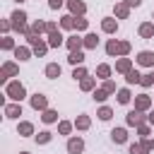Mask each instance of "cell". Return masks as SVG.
I'll return each mask as SVG.
<instances>
[{
	"label": "cell",
	"instance_id": "cell-34",
	"mask_svg": "<svg viewBox=\"0 0 154 154\" xmlns=\"http://www.w3.org/2000/svg\"><path fill=\"white\" fill-rule=\"evenodd\" d=\"M63 5V0H51V7H60Z\"/></svg>",
	"mask_w": 154,
	"mask_h": 154
},
{
	"label": "cell",
	"instance_id": "cell-24",
	"mask_svg": "<svg viewBox=\"0 0 154 154\" xmlns=\"http://www.w3.org/2000/svg\"><path fill=\"white\" fill-rule=\"evenodd\" d=\"M87 46H96V36H94V34L87 36Z\"/></svg>",
	"mask_w": 154,
	"mask_h": 154
},
{
	"label": "cell",
	"instance_id": "cell-32",
	"mask_svg": "<svg viewBox=\"0 0 154 154\" xmlns=\"http://www.w3.org/2000/svg\"><path fill=\"white\" fill-rule=\"evenodd\" d=\"M94 96H96V99H99V101H103V99H106V91H96V94H94Z\"/></svg>",
	"mask_w": 154,
	"mask_h": 154
},
{
	"label": "cell",
	"instance_id": "cell-36",
	"mask_svg": "<svg viewBox=\"0 0 154 154\" xmlns=\"http://www.w3.org/2000/svg\"><path fill=\"white\" fill-rule=\"evenodd\" d=\"M149 120H152V123H154V113H152V116H149Z\"/></svg>",
	"mask_w": 154,
	"mask_h": 154
},
{
	"label": "cell",
	"instance_id": "cell-5",
	"mask_svg": "<svg viewBox=\"0 0 154 154\" xmlns=\"http://www.w3.org/2000/svg\"><path fill=\"white\" fill-rule=\"evenodd\" d=\"M67 149H70L72 154L82 152V140H70V142H67Z\"/></svg>",
	"mask_w": 154,
	"mask_h": 154
},
{
	"label": "cell",
	"instance_id": "cell-10",
	"mask_svg": "<svg viewBox=\"0 0 154 154\" xmlns=\"http://www.w3.org/2000/svg\"><path fill=\"white\" fill-rule=\"evenodd\" d=\"M70 7H72V12H84V5L79 0H70Z\"/></svg>",
	"mask_w": 154,
	"mask_h": 154
},
{
	"label": "cell",
	"instance_id": "cell-18",
	"mask_svg": "<svg viewBox=\"0 0 154 154\" xmlns=\"http://www.w3.org/2000/svg\"><path fill=\"white\" fill-rule=\"evenodd\" d=\"M128 82H130V84H132V82H140V75H137L135 70H132V72H128Z\"/></svg>",
	"mask_w": 154,
	"mask_h": 154
},
{
	"label": "cell",
	"instance_id": "cell-19",
	"mask_svg": "<svg viewBox=\"0 0 154 154\" xmlns=\"http://www.w3.org/2000/svg\"><path fill=\"white\" fill-rule=\"evenodd\" d=\"M99 116H101L103 120H108V118H111V108H101V111H99Z\"/></svg>",
	"mask_w": 154,
	"mask_h": 154
},
{
	"label": "cell",
	"instance_id": "cell-29",
	"mask_svg": "<svg viewBox=\"0 0 154 154\" xmlns=\"http://www.w3.org/2000/svg\"><path fill=\"white\" fill-rule=\"evenodd\" d=\"M77 125H79V128H87V125H89V120H87V118H79V120H77Z\"/></svg>",
	"mask_w": 154,
	"mask_h": 154
},
{
	"label": "cell",
	"instance_id": "cell-35",
	"mask_svg": "<svg viewBox=\"0 0 154 154\" xmlns=\"http://www.w3.org/2000/svg\"><path fill=\"white\" fill-rule=\"evenodd\" d=\"M142 0H128V5H140Z\"/></svg>",
	"mask_w": 154,
	"mask_h": 154
},
{
	"label": "cell",
	"instance_id": "cell-16",
	"mask_svg": "<svg viewBox=\"0 0 154 154\" xmlns=\"http://www.w3.org/2000/svg\"><path fill=\"white\" fill-rule=\"evenodd\" d=\"M147 106H149V99L147 96H140L137 99V108H147Z\"/></svg>",
	"mask_w": 154,
	"mask_h": 154
},
{
	"label": "cell",
	"instance_id": "cell-7",
	"mask_svg": "<svg viewBox=\"0 0 154 154\" xmlns=\"http://www.w3.org/2000/svg\"><path fill=\"white\" fill-rule=\"evenodd\" d=\"M31 103H34V108H43V106H46V99H43L41 94H36V96L31 99Z\"/></svg>",
	"mask_w": 154,
	"mask_h": 154
},
{
	"label": "cell",
	"instance_id": "cell-12",
	"mask_svg": "<svg viewBox=\"0 0 154 154\" xmlns=\"http://www.w3.org/2000/svg\"><path fill=\"white\" fill-rule=\"evenodd\" d=\"M5 113H7L10 118H14V116H19V106H7V108H5Z\"/></svg>",
	"mask_w": 154,
	"mask_h": 154
},
{
	"label": "cell",
	"instance_id": "cell-28",
	"mask_svg": "<svg viewBox=\"0 0 154 154\" xmlns=\"http://www.w3.org/2000/svg\"><path fill=\"white\" fill-rule=\"evenodd\" d=\"M99 75H101V77H106V75H108V67H106V65H101V67H99Z\"/></svg>",
	"mask_w": 154,
	"mask_h": 154
},
{
	"label": "cell",
	"instance_id": "cell-25",
	"mask_svg": "<svg viewBox=\"0 0 154 154\" xmlns=\"http://www.w3.org/2000/svg\"><path fill=\"white\" fill-rule=\"evenodd\" d=\"M63 26H75V22H72V17H65V19H63Z\"/></svg>",
	"mask_w": 154,
	"mask_h": 154
},
{
	"label": "cell",
	"instance_id": "cell-33",
	"mask_svg": "<svg viewBox=\"0 0 154 154\" xmlns=\"http://www.w3.org/2000/svg\"><path fill=\"white\" fill-rule=\"evenodd\" d=\"M38 142H48V132H41L38 135Z\"/></svg>",
	"mask_w": 154,
	"mask_h": 154
},
{
	"label": "cell",
	"instance_id": "cell-22",
	"mask_svg": "<svg viewBox=\"0 0 154 154\" xmlns=\"http://www.w3.org/2000/svg\"><path fill=\"white\" fill-rule=\"evenodd\" d=\"M103 29H106V31H113V29H116V24H113L111 19H106V22H103Z\"/></svg>",
	"mask_w": 154,
	"mask_h": 154
},
{
	"label": "cell",
	"instance_id": "cell-20",
	"mask_svg": "<svg viewBox=\"0 0 154 154\" xmlns=\"http://www.w3.org/2000/svg\"><path fill=\"white\" fill-rule=\"evenodd\" d=\"M128 123H132V125H135V123H140V116H137V113L132 111V113L128 116Z\"/></svg>",
	"mask_w": 154,
	"mask_h": 154
},
{
	"label": "cell",
	"instance_id": "cell-13",
	"mask_svg": "<svg viewBox=\"0 0 154 154\" xmlns=\"http://www.w3.org/2000/svg\"><path fill=\"white\" fill-rule=\"evenodd\" d=\"M14 70H17L14 65H5V67H2V79H5L7 75H14Z\"/></svg>",
	"mask_w": 154,
	"mask_h": 154
},
{
	"label": "cell",
	"instance_id": "cell-26",
	"mask_svg": "<svg viewBox=\"0 0 154 154\" xmlns=\"http://www.w3.org/2000/svg\"><path fill=\"white\" fill-rule=\"evenodd\" d=\"M29 53H26V48H17V58H26Z\"/></svg>",
	"mask_w": 154,
	"mask_h": 154
},
{
	"label": "cell",
	"instance_id": "cell-9",
	"mask_svg": "<svg viewBox=\"0 0 154 154\" xmlns=\"http://www.w3.org/2000/svg\"><path fill=\"white\" fill-rule=\"evenodd\" d=\"M82 60H84V55H82L79 51H72V53H70V63H82Z\"/></svg>",
	"mask_w": 154,
	"mask_h": 154
},
{
	"label": "cell",
	"instance_id": "cell-21",
	"mask_svg": "<svg viewBox=\"0 0 154 154\" xmlns=\"http://www.w3.org/2000/svg\"><path fill=\"white\" fill-rule=\"evenodd\" d=\"M19 132L29 135V132H31V125H29V123H22V125H19Z\"/></svg>",
	"mask_w": 154,
	"mask_h": 154
},
{
	"label": "cell",
	"instance_id": "cell-3",
	"mask_svg": "<svg viewBox=\"0 0 154 154\" xmlns=\"http://www.w3.org/2000/svg\"><path fill=\"white\" fill-rule=\"evenodd\" d=\"M142 65H154V53H149V51H144V53H140V58H137Z\"/></svg>",
	"mask_w": 154,
	"mask_h": 154
},
{
	"label": "cell",
	"instance_id": "cell-2",
	"mask_svg": "<svg viewBox=\"0 0 154 154\" xmlns=\"http://www.w3.org/2000/svg\"><path fill=\"white\" fill-rule=\"evenodd\" d=\"M108 53H128V43H116V41H111V43H108Z\"/></svg>",
	"mask_w": 154,
	"mask_h": 154
},
{
	"label": "cell",
	"instance_id": "cell-6",
	"mask_svg": "<svg viewBox=\"0 0 154 154\" xmlns=\"http://www.w3.org/2000/svg\"><path fill=\"white\" fill-rule=\"evenodd\" d=\"M46 75H48V77H58V75H60V65H48V67H46Z\"/></svg>",
	"mask_w": 154,
	"mask_h": 154
},
{
	"label": "cell",
	"instance_id": "cell-11",
	"mask_svg": "<svg viewBox=\"0 0 154 154\" xmlns=\"http://www.w3.org/2000/svg\"><path fill=\"white\" fill-rule=\"evenodd\" d=\"M130 152H132V154H147L149 149H147L144 144H142V147H140V144H132V147H130Z\"/></svg>",
	"mask_w": 154,
	"mask_h": 154
},
{
	"label": "cell",
	"instance_id": "cell-4",
	"mask_svg": "<svg viewBox=\"0 0 154 154\" xmlns=\"http://www.w3.org/2000/svg\"><path fill=\"white\" fill-rule=\"evenodd\" d=\"M12 19H14L12 24H14L17 29H22V26H24V19H26V17H24V12H14V14H12Z\"/></svg>",
	"mask_w": 154,
	"mask_h": 154
},
{
	"label": "cell",
	"instance_id": "cell-14",
	"mask_svg": "<svg viewBox=\"0 0 154 154\" xmlns=\"http://www.w3.org/2000/svg\"><path fill=\"white\" fill-rule=\"evenodd\" d=\"M140 31H142V36H152V34H154V29H152V24H144V26H142Z\"/></svg>",
	"mask_w": 154,
	"mask_h": 154
},
{
	"label": "cell",
	"instance_id": "cell-8",
	"mask_svg": "<svg viewBox=\"0 0 154 154\" xmlns=\"http://www.w3.org/2000/svg\"><path fill=\"white\" fill-rule=\"evenodd\" d=\"M111 135H113V140H116V142H125V130H123V128H118V130H113Z\"/></svg>",
	"mask_w": 154,
	"mask_h": 154
},
{
	"label": "cell",
	"instance_id": "cell-1",
	"mask_svg": "<svg viewBox=\"0 0 154 154\" xmlns=\"http://www.w3.org/2000/svg\"><path fill=\"white\" fill-rule=\"evenodd\" d=\"M7 94H10L12 99H17V101H19V99L24 96V87H22L19 82H14V84H10V87H7Z\"/></svg>",
	"mask_w": 154,
	"mask_h": 154
},
{
	"label": "cell",
	"instance_id": "cell-30",
	"mask_svg": "<svg viewBox=\"0 0 154 154\" xmlns=\"http://www.w3.org/2000/svg\"><path fill=\"white\" fill-rule=\"evenodd\" d=\"M77 46H79V38H72V41H70V48H72V51H75V48H77Z\"/></svg>",
	"mask_w": 154,
	"mask_h": 154
},
{
	"label": "cell",
	"instance_id": "cell-31",
	"mask_svg": "<svg viewBox=\"0 0 154 154\" xmlns=\"http://www.w3.org/2000/svg\"><path fill=\"white\" fill-rule=\"evenodd\" d=\"M91 84H94L91 79H84V82H82V87H84V89H91Z\"/></svg>",
	"mask_w": 154,
	"mask_h": 154
},
{
	"label": "cell",
	"instance_id": "cell-27",
	"mask_svg": "<svg viewBox=\"0 0 154 154\" xmlns=\"http://www.w3.org/2000/svg\"><path fill=\"white\" fill-rule=\"evenodd\" d=\"M128 67H130L128 60H120V63H118V70H128Z\"/></svg>",
	"mask_w": 154,
	"mask_h": 154
},
{
	"label": "cell",
	"instance_id": "cell-23",
	"mask_svg": "<svg viewBox=\"0 0 154 154\" xmlns=\"http://www.w3.org/2000/svg\"><path fill=\"white\" fill-rule=\"evenodd\" d=\"M43 120H46V123H51V120H55V113H53V111H46V116H43Z\"/></svg>",
	"mask_w": 154,
	"mask_h": 154
},
{
	"label": "cell",
	"instance_id": "cell-17",
	"mask_svg": "<svg viewBox=\"0 0 154 154\" xmlns=\"http://www.w3.org/2000/svg\"><path fill=\"white\" fill-rule=\"evenodd\" d=\"M51 46H60V34H51Z\"/></svg>",
	"mask_w": 154,
	"mask_h": 154
},
{
	"label": "cell",
	"instance_id": "cell-15",
	"mask_svg": "<svg viewBox=\"0 0 154 154\" xmlns=\"http://www.w3.org/2000/svg\"><path fill=\"white\" fill-rule=\"evenodd\" d=\"M118 101H120V103H128V101H130V94H128V91L123 89V91L118 94Z\"/></svg>",
	"mask_w": 154,
	"mask_h": 154
},
{
	"label": "cell",
	"instance_id": "cell-37",
	"mask_svg": "<svg viewBox=\"0 0 154 154\" xmlns=\"http://www.w3.org/2000/svg\"><path fill=\"white\" fill-rule=\"evenodd\" d=\"M24 154H26V152H24Z\"/></svg>",
	"mask_w": 154,
	"mask_h": 154
}]
</instances>
